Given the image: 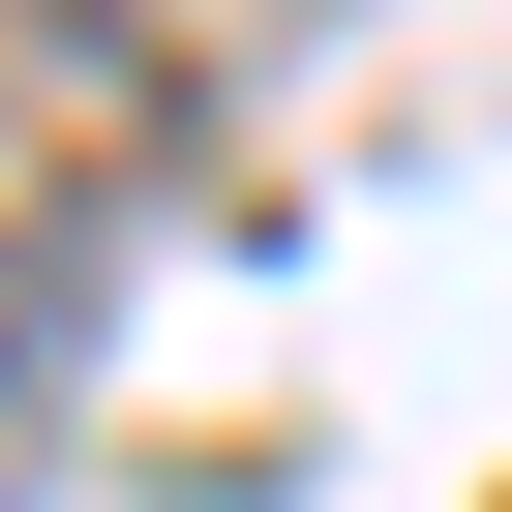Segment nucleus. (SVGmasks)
Returning <instances> with one entry per match:
<instances>
[{
	"label": "nucleus",
	"mask_w": 512,
	"mask_h": 512,
	"mask_svg": "<svg viewBox=\"0 0 512 512\" xmlns=\"http://www.w3.org/2000/svg\"><path fill=\"white\" fill-rule=\"evenodd\" d=\"M31 392H61V272H0V422H31Z\"/></svg>",
	"instance_id": "nucleus-1"
}]
</instances>
